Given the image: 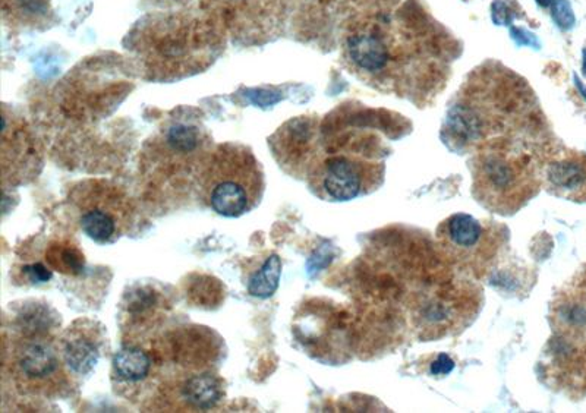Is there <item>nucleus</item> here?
I'll return each instance as SVG.
<instances>
[{
	"mask_svg": "<svg viewBox=\"0 0 586 413\" xmlns=\"http://www.w3.org/2000/svg\"><path fill=\"white\" fill-rule=\"evenodd\" d=\"M157 2L164 6H181L189 2V0H157Z\"/></svg>",
	"mask_w": 586,
	"mask_h": 413,
	"instance_id": "nucleus-22",
	"label": "nucleus"
},
{
	"mask_svg": "<svg viewBox=\"0 0 586 413\" xmlns=\"http://www.w3.org/2000/svg\"><path fill=\"white\" fill-rule=\"evenodd\" d=\"M548 189L557 197L586 201V161L579 159L555 160L547 167Z\"/></svg>",
	"mask_w": 586,
	"mask_h": 413,
	"instance_id": "nucleus-9",
	"label": "nucleus"
},
{
	"mask_svg": "<svg viewBox=\"0 0 586 413\" xmlns=\"http://www.w3.org/2000/svg\"><path fill=\"white\" fill-rule=\"evenodd\" d=\"M575 82H576V87H577V88L580 90V92L583 94V97H585V99H586V88H585V85L582 84V81H580V80H579V78H577L576 75H575Z\"/></svg>",
	"mask_w": 586,
	"mask_h": 413,
	"instance_id": "nucleus-23",
	"label": "nucleus"
},
{
	"mask_svg": "<svg viewBox=\"0 0 586 413\" xmlns=\"http://www.w3.org/2000/svg\"><path fill=\"white\" fill-rule=\"evenodd\" d=\"M523 168L506 160L503 156L490 154L484 157L476 175V189L482 201L494 207L510 208L528 195L526 179L522 176Z\"/></svg>",
	"mask_w": 586,
	"mask_h": 413,
	"instance_id": "nucleus-5",
	"label": "nucleus"
},
{
	"mask_svg": "<svg viewBox=\"0 0 586 413\" xmlns=\"http://www.w3.org/2000/svg\"><path fill=\"white\" fill-rule=\"evenodd\" d=\"M182 400L193 407L207 410L214 407L223 397V388L218 378L210 372L188 377L179 387Z\"/></svg>",
	"mask_w": 586,
	"mask_h": 413,
	"instance_id": "nucleus-13",
	"label": "nucleus"
},
{
	"mask_svg": "<svg viewBox=\"0 0 586 413\" xmlns=\"http://www.w3.org/2000/svg\"><path fill=\"white\" fill-rule=\"evenodd\" d=\"M23 273L30 277L31 281H36V283H44L52 279V272L46 269L43 264H31V265L23 267Z\"/></svg>",
	"mask_w": 586,
	"mask_h": 413,
	"instance_id": "nucleus-20",
	"label": "nucleus"
},
{
	"mask_svg": "<svg viewBox=\"0 0 586 413\" xmlns=\"http://www.w3.org/2000/svg\"><path fill=\"white\" fill-rule=\"evenodd\" d=\"M77 205L81 229L95 244L110 245L129 227V200L114 186L95 182L90 188H82Z\"/></svg>",
	"mask_w": 586,
	"mask_h": 413,
	"instance_id": "nucleus-3",
	"label": "nucleus"
},
{
	"mask_svg": "<svg viewBox=\"0 0 586 413\" xmlns=\"http://www.w3.org/2000/svg\"><path fill=\"white\" fill-rule=\"evenodd\" d=\"M438 237L449 252L460 257L471 255L481 245L484 227L475 217L459 213L440 226Z\"/></svg>",
	"mask_w": 586,
	"mask_h": 413,
	"instance_id": "nucleus-8",
	"label": "nucleus"
},
{
	"mask_svg": "<svg viewBox=\"0 0 586 413\" xmlns=\"http://www.w3.org/2000/svg\"><path fill=\"white\" fill-rule=\"evenodd\" d=\"M453 370H454V362L446 353H442L431 363V374L432 375H447Z\"/></svg>",
	"mask_w": 586,
	"mask_h": 413,
	"instance_id": "nucleus-21",
	"label": "nucleus"
},
{
	"mask_svg": "<svg viewBox=\"0 0 586 413\" xmlns=\"http://www.w3.org/2000/svg\"><path fill=\"white\" fill-rule=\"evenodd\" d=\"M12 374L23 392L43 396L60 395L70 375L58 343L36 333L18 340L14 346Z\"/></svg>",
	"mask_w": 586,
	"mask_h": 413,
	"instance_id": "nucleus-2",
	"label": "nucleus"
},
{
	"mask_svg": "<svg viewBox=\"0 0 586 413\" xmlns=\"http://www.w3.org/2000/svg\"><path fill=\"white\" fill-rule=\"evenodd\" d=\"M4 14L23 28H46L53 19L52 0H4Z\"/></svg>",
	"mask_w": 586,
	"mask_h": 413,
	"instance_id": "nucleus-12",
	"label": "nucleus"
},
{
	"mask_svg": "<svg viewBox=\"0 0 586 413\" xmlns=\"http://www.w3.org/2000/svg\"><path fill=\"white\" fill-rule=\"evenodd\" d=\"M346 50L351 62L368 74H377L383 70L390 60L387 44L374 33L351 36L346 43Z\"/></svg>",
	"mask_w": 586,
	"mask_h": 413,
	"instance_id": "nucleus-10",
	"label": "nucleus"
},
{
	"mask_svg": "<svg viewBox=\"0 0 586 413\" xmlns=\"http://www.w3.org/2000/svg\"><path fill=\"white\" fill-rule=\"evenodd\" d=\"M314 120L295 119L282 127L270 139L275 157L289 173H299L305 164H311L314 147Z\"/></svg>",
	"mask_w": 586,
	"mask_h": 413,
	"instance_id": "nucleus-7",
	"label": "nucleus"
},
{
	"mask_svg": "<svg viewBox=\"0 0 586 413\" xmlns=\"http://www.w3.org/2000/svg\"><path fill=\"white\" fill-rule=\"evenodd\" d=\"M365 164L345 156H330L309 170V185L316 195L330 201H349L371 183Z\"/></svg>",
	"mask_w": 586,
	"mask_h": 413,
	"instance_id": "nucleus-4",
	"label": "nucleus"
},
{
	"mask_svg": "<svg viewBox=\"0 0 586 413\" xmlns=\"http://www.w3.org/2000/svg\"><path fill=\"white\" fill-rule=\"evenodd\" d=\"M102 333L91 321H77L58 342L60 356L68 371L77 377L88 375L102 355Z\"/></svg>",
	"mask_w": 586,
	"mask_h": 413,
	"instance_id": "nucleus-6",
	"label": "nucleus"
},
{
	"mask_svg": "<svg viewBox=\"0 0 586 413\" xmlns=\"http://www.w3.org/2000/svg\"><path fill=\"white\" fill-rule=\"evenodd\" d=\"M201 200L215 214L236 218L257 207L264 178L252 151L225 144L211 151L198 176Z\"/></svg>",
	"mask_w": 586,
	"mask_h": 413,
	"instance_id": "nucleus-1",
	"label": "nucleus"
},
{
	"mask_svg": "<svg viewBox=\"0 0 586 413\" xmlns=\"http://www.w3.org/2000/svg\"><path fill=\"white\" fill-rule=\"evenodd\" d=\"M550 6L555 27L561 31H570L576 23V16L569 0H551Z\"/></svg>",
	"mask_w": 586,
	"mask_h": 413,
	"instance_id": "nucleus-17",
	"label": "nucleus"
},
{
	"mask_svg": "<svg viewBox=\"0 0 586 413\" xmlns=\"http://www.w3.org/2000/svg\"><path fill=\"white\" fill-rule=\"evenodd\" d=\"M583 72L586 74V48H583Z\"/></svg>",
	"mask_w": 586,
	"mask_h": 413,
	"instance_id": "nucleus-25",
	"label": "nucleus"
},
{
	"mask_svg": "<svg viewBox=\"0 0 586 413\" xmlns=\"http://www.w3.org/2000/svg\"><path fill=\"white\" fill-rule=\"evenodd\" d=\"M518 18L516 11L510 6L506 0H494L491 4V19L496 26H508L511 27L513 21Z\"/></svg>",
	"mask_w": 586,
	"mask_h": 413,
	"instance_id": "nucleus-18",
	"label": "nucleus"
},
{
	"mask_svg": "<svg viewBox=\"0 0 586 413\" xmlns=\"http://www.w3.org/2000/svg\"><path fill=\"white\" fill-rule=\"evenodd\" d=\"M557 328L566 337L586 336V289L566 294L555 305Z\"/></svg>",
	"mask_w": 586,
	"mask_h": 413,
	"instance_id": "nucleus-11",
	"label": "nucleus"
},
{
	"mask_svg": "<svg viewBox=\"0 0 586 413\" xmlns=\"http://www.w3.org/2000/svg\"><path fill=\"white\" fill-rule=\"evenodd\" d=\"M48 261L65 273H80L84 269V257L75 247H53Z\"/></svg>",
	"mask_w": 586,
	"mask_h": 413,
	"instance_id": "nucleus-16",
	"label": "nucleus"
},
{
	"mask_svg": "<svg viewBox=\"0 0 586 413\" xmlns=\"http://www.w3.org/2000/svg\"><path fill=\"white\" fill-rule=\"evenodd\" d=\"M150 355L138 346L122 348L113 358V372L125 382L144 381L151 372Z\"/></svg>",
	"mask_w": 586,
	"mask_h": 413,
	"instance_id": "nucleus-14",
	"label": "nucleus"
},
{
	"mask_svg": "<svg viewBox=\"0 0 586 413\" xmlns=\"http://www.w3.org/2000/svg\"><path fill=\"white\" fill-rule=\"evenodd\" d=\"M508 34H510V38L515 41V44L518 47L526 45V47L535 48V50H540V47H541L540 38L536 37L533 33H531L529 30H526L523 27H513L511 26L510 30H508Z\"/></svg>",
	"mask_w": 586,
	"mask_h": 413,
	"instance_id": "nucleus-19",
	"label": "nucleus"
},
{
	"mask_svg": "<svg viewBox=\"0 0 586 413\" xmlns=\"http://www.w3.org/2000/svg\"><path fill=\"white\" fill-rule=\"evenodd\" d=\"M282 276V259L279 255L273 254L268 257L260 270H257L248 280V291L261 299H267L276 294Z\"/></svg>",
	"mask_w": 586,
	"mask_h": 413,
	"instance_id": "nucleus-15",
	"label": "nucleus"
},
{
	"mask_svg": "<svg viewBox=\"0 0 586 413\" xmlns=\"http://www.w3.org/2000/svg\"><path fill=\"white\" fill-rule=\"evenodd\" d=\"M585 289H586V287H585Z\"/></svg>",
	"mask_w": 586,
	"mask_h": 413,
	"instance_id": "nucleus-26",
	"label": "nucleus"
},
{
	"mask_svg": "<svg viewBox=\"0 0 586 413\" xmlns=\"http://www.w3.org/2000/svg\"><path fill=\"white\" fill-rule=\"evenodd\" d=\"M535 2L540 8H548L551 5V0H535Z\"/></svg>",
	"mask_w": 586,
	"mask_h": 413,
	"instance_id": "nucleus-24",
	"label": "nucleus"
}]
</instances>
